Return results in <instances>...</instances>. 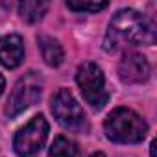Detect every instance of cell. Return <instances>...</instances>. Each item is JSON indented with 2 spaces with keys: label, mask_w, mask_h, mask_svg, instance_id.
<instances>
[{
  "label": "cell",
  "mask_w": 157,
  "mask_h": 157,
  "mask_svg": "<svg viewBox=\"0 0 157 157\" xmlns=\"http://www.w3.org/2000/svg\"><path fill=\"white\" fill-rule=\"evenodd\" d=\"M48 157H78V146L70 139L59 135L52 142L50 151H48Z\"/></svg>",
  "instance_id": "obj_11"
},
{
  "label": "cell",
  "mask_w": 157,
  "mask_h": 157,
  "mask_svg": "<svg viewBox=\"0 0 157 157\" xmlns=\"http://www.w3.org/2000/svg\"><path fill=\"white\" fill-rule=\"evenodd\" d=\"M91 157H105V155H104V153H102V151H96V153H93V155H91Z\"/></svg>",
  "instance_id": "obj_15"
},
{
  "label": "cell",
  "mask_w": 157,
  "mask_h": 157,
  "mask_svg": "<svg viewBox=\"0 0 157 157\" xmlns=\"http://www.w3.org/2000/svg\"><path fill=\"white\" fill-rule=\"evenodd\" d=\"M24 57V43L21 35L10 33L0 37V65L6 68H17Z\"/></svg>",
  "instance_id": "obj_8"
},
{
  "label": "cell",
  "mask_w": 157,
  "mask_h": 157,
  "mask_svg": "<svg viewBox=\"0 0 157 157\" xmlns=\"http://www.w3.org/2000/svg\"><path fill=\"white\" fill-rule=\"evenodd\" d=\"M150 155L155 157V142H151V146H150Z\"/></svg>",
  "instance_id": "obj_14"
},
{
  "label": "cell",
  "mask_w": 157,
  "mask_h": 157,
  "mask_svg": "<svg viewBox=\"0 0 157 157\" xmlns=\"http://www.w3.org/2000/svg\"><path fill=\"white\" fill-rule=\"evenodd\" d=\"M41 91H43V80L37 72H26L21 80L15 83L10 100L6 104V115L10 118L21 115L22 111H26L28 107H32L33 104L39 102L41 98Z\"/></svg>",
  "instance_id": "obj_5"
},
{
  "label": "cell",
  "mask_w": 157,
  "mask_h": 157,
  "mask_svg": "<svg viewBox=\"0 0 157 157\" xmlns=\"http://www.w3.org/2000/svg\"><path fill=\"white\" fill-rule=\"evenodd\" d=\"M76 83H78V87H80V91L83 94V100L91 107L100 109L107 104L109 93L105 89L104 72L98 65H94L91 61L80 65V68L76 72Z\"/></svg>",
  "instance_id": "obj_4"
},
{
  "label": "cell",
  "mask_w": 157,
  "mask_h": 157,
  "mask_svg": "<svg viewBox=\"0 0 157 157\" xmlns=\"http://www.w3.org/2000/svg\"><path fill=\"white\" fill-rule=\"evenodd\" d=\"M50 8L48 2H39V0H28V2L19 4V13L26 22H37L43 19L46 10Z\"/></svg>",
  "instance_id": "obj_10"
},
{
  "label": "cell",
  "mask_w": 157,
  "mask_h": 157,
  "mask_svg": "<svg viewBox=\"0 0 157 157\" xmlns=\"http://www.w3.org/2000/svg\"><path fill=\"white\" fill-rule=\"evenodd\" d=\"M39 48H41V54H43V59L46 61V65L59 67L63 63L65 52H63V48H61L57 39L48 37V35H41L39 37Z\"/></svg>",
  "instance_id": "obj_9"
},
{
  "label": "cell",
  "mask_w": 157,
  "mask_h": 157,
  "mask_svg": "<svg viewBox=\"0 0 157 157\" xmlns=\"http://www.w3.org/2000/svg\"><path fill=\"white\" fill-rule=\"evenodd\" d=\"M104 131H105L107 139L113 142L137 144L146 137L148 124L135 111H131L128 107H117L107 115V118L104 122Z\"/></svg>",
  "instance_id": "obj_2"
},
{
  "label": "cell",
  "mask_w": 157,
  "mask_h": 157,
  "mask_svg": "<svg viewBox=\"0 0 157 157\" xmlns=\"http://www.w3.org/2000/svg\"><path fill=\"white\" fill-rule=\"evenodd\" d=\"M46 137H48V122L43 115H37L24 128L17 131L13 139V150L19 157H32L44 146Z\"/></svg>",
  "instance_id": "obj_6"
},
{
  "label": "cell",
  "mask_w": 157,
  "mask_h": 157,
  "mask_svg": "<svg viewBox=\"0 0 157 157\" xmlns=\"http://www.w3.org/2000/svg\"><path fill=\"white\" fill-rule=\"evenodd\" d=\"M67 8L72 11H89V13H96L107 8V2H74V0H68Z\"/></svg>",
  "instance_id": "obj_12"
},
{
  "label": "cell",
  "mask_w": 157,
  "mask_h": 157,
  "mask_svg": "<svg viewBox=\"0 0 157 157\" xmlns=\"http://www.w3.org/2000/svg\"><path fill=\"white\" fill-rule=\"evenodd\" d=\"M4 87H6V80H4V76L0 74V94L4 93Z\"/></svg>",
  "instance_id": "obj_13"
},
{
  "label": "cell",
  "mask_w": 157,
  "mask_h": 157,
  "mask_svg": "<svg viewBox=\"0 0 157 157\" xmlns=\"http://www.w3.org/2000/svg\"><path fill=\"white\" fill-rule=\"evenodd\" d=\"M56 120L68 131L82 133L89 129L87 124V115L82 109V105L76 102L72 93L68 89H59L52 96V105H50Z\"/></svg>",
  "instance_id": "obj_3"
},
{
  "label": "cell",
  "mask_w": 157,
  "mask_h": 157,
  "mask_svg": "<svg viewBox=\"0 0 157 157\" xmlns=\"http://www.w3.org/2000/svg\"><path fill=\"white\" fill-rule=\"evenodd\" d=\"M155 43V26L150 19L135 10H120L109 22L104 48L107 52H117L120 46H151Z\"/></svg>",
  "instance_id": "obj_1"
},
{
  "label": "cell",
  "mask_w": 157,
  "mask_h": 157,
  "mask_svg": "<svg viewBox=\"0 0 157 157\" xmlns=\"http://www.w3.org/2000/svg\"><path fill=\"white\" fill-rule=\"evenodd\" d=\"M118 76L124 83H142L150 76V63L144 56L128 52L118 63Z\"/></svg>",
  "instance_id": "obj_7"
}]
</instances>
